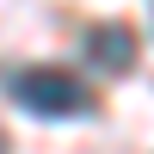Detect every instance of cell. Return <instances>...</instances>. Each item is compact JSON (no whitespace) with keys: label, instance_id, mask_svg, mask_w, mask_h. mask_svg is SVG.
Here are the masks:
<instances>
[{"label":"cell","instance_id":"cell-2","mask_svg":"<svg viewBox=\"0 0 154 154\" xmlns=\"http://www.w3.org/2000/svg\"><path fill=\"white\" fill-rule=\"evenodd\" d=\"M86 56H93L105 74H130L136 56H142V43H136L130 25H93V31H86Z\"/></svg>","mask_w":154,"mask_h":154},{"label":"cell","instance_id":"cell-3","mask_svg":"<svg viewBox=\"0 0 154 154\" xmlns=\"http://www.w3.org/2000/svg\"><path fill=\"white\" fill-rule=\"evenodd\" d=\"M0 154H6V142H0Z\"/></svg>","mask_w":154,"mask_h":154},{"label":"cell","instance_id":"cell-1","mask_svg":"<svg viewBox=\"0 0 154 154\" xmlns=\"http://www.w3.org/2000/svg\"><path fill=\"white\" fill-rule=\"evenodd\" d=\"M12 99L31 117H93V93L68 68H19L12 74Z\"/></svg>","mask_w":154,"mask_h":154}]
</instances>
